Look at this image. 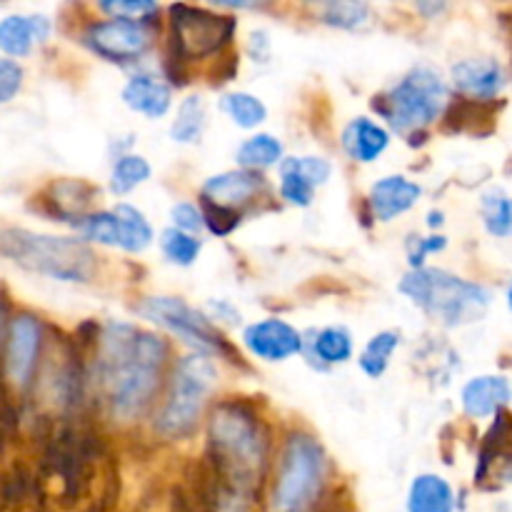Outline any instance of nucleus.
<instances>
[{
	"mask_svg": "<svg viewBox=\"0 0 512 512\" xmlns=\"http://www.w3.org/2000/svg\"><path fill=\"white\" fill-rule=\"evenodd\" d=\"M23 85V68L15 60L0 58V105L13 100Z\"/></svg>",
	"mask_w": 512,
	"mask_h": 512,
	"instance_id": "obj_34",
	"label": "nucleus"
},
{
	"mask_svg": "<svg viewBox=\"0 0 512 512\" xmlns=\"http://www.w3.org/2000/svg\"><path fill=\"white\" fill-rule=\"evenodd\" d=\"M140 315H145L153 323L163 325L170 333L183 338L185 343L193 345L203 353L223 355L228 353V343L220 338L218 330L208 323V318L185 305L180 298H148L140 305Z\"/></svg>",
	"mask_w": 512,
	"mask_h": 512,
	"instance_id": "obj_9",
	"label": "nucleus"
},
{
	"mask_svg": "<svg viewBox=\"0 0 512 512\" xmlns=\"http://www.w3.org/2000/svg\"><path fill=\"white\" fill-rule=\"evenodd\" d=\"M0 255L20 268L48 275L60 283H88L95 275L93 250L73 238H53L10 228L0 233Z\"/></svg>",
	"mask_w": 512,
	"mask_h": 512,
	"instance_id": "obj_2",
	"label": "nucleus"
},
{
	"mask_svg": "<svg viewBox=\"0 0 512 512\" xmlns=\"http://www.w3.org/2000/svg\"><path fill=\"white\" fill-rule=\"evenodd\" d=\"M445 103H448V88L438 70L418 65L385 98H378L375 108L390 120L398 133H415L438 120Z\"/></svg>",
	"mask_w": 512,
	"mask_h": 512,
	"instance_id": "obj_5",
	"label": "nucleus"
},
{
	"mask_svg": "<svg viewBox=\"0 0 512 512\" xmlns=\"http://www.w3.org/2000/svg\"><path fill=\"white\" fill-rule=\"evenodd\" d=\"M123 100L135 113L163 118L170 108V88L153 75H135L123 88Z\"/></svg>",
	"mask_w": 512,
	"mask_h": 512,
	"instance_id": "obj_20",
	"label": "nucleus"
},
{
	"mask_svg": "<svg viewBox=\"0 0 512 512\" xmlns=\"http://www.w3.org/2000/svg\"><path fill=\"white\" fill-rule=\"evenodd\" d=\"M390 143L388 130L368 118H355L343 130V150L358 163H373Z\"/></svg>",
	"mask_w": 512,
	"mask_h": 512,
	"instance_id": "obj_19",
	"label": "nucleus"
},
{
	"mask_svg": "<svg viewBox=\"0 0 512 512\" xmlns=\"http://www.w3.org/2000/svg\"><path fill=\"white\" fill-rule=\"evenodd\" d=\"M400 335L393 333V330H385V333H378L368 345H365L363 355H360V368H363L365 375L370 378H380V375L388 370L390 358L398 350Z\"/></svg>",
	"mask_w": 512,
	"mask_h": 512,
	"instance_id": "obj_25",
	"label": "nucleus"
},
{
	"mask_svg": "<svg viewBox=\"0 0 512 512\" xmlns=\"http://www.w3.org/2000/svg\"><path fill=\"white\" fill-rule=\"evenodd\" d=\"M400 293L445 325L473 323L483 318L493 303L488 288L455 278L445 270H413L400 283Z\"/></svg>",
	"mask_w": 512,
	"mask_h": 512,
	"instance_id": "obj_4",
	"label": "nucleus"
},
{
	"mask_svg": "<svg viewBox=\"0 0 512 512\" xmlns=\"http://www.w3.org/2000/svg\"><path fill=\"white\" fill-rule=\"evenodd\" d=\"M103 10L120 20H140L143 15L155 13L158 5L155 3H103Z\"/></svg>",
	"mask_w": 512,
	"mask_h": 512,
	"instance_id": "obj_36",
	"label": "nucleus"
},
{
	"mask_svg": "<svg viewBox=\"0 0 512 512\" xmlns=\"http://www.w3.org/2000/svg\"><path fill=\"white\" fill-rule=\"evenodd\" d=\"M88 45L95 53L105 55L110 60H133L148 48L150 43V30L145 28L140 20H103V23H95L88 28Z\"/></svg>",
	"mask_w": 512,
	"mask_h": 512,
	"instance_id": "obj_10",
	"label": "nucleus"
},
{
	"mask_svg": "<svg viewBox=\"0 0 512 512\" xmlns=\"http://www.w3.org/2000/svg\"><path fill=\"white\" fill-rule=\"evenodd\" d=\"M368 18L370 8L365 3H330L323 8V20L335 28H360Z\"/></svg>",
	"mask_w": 512,
	"mask_h": 512,
	"instance_id": "obj_31",
	"label": "nucleus"
},
{
	"mask_svg": "<svg viewBox=\"0 0 512 512\" xmlns=\"http://www.w3.org/2000/svg\"><path fill=\"white\" fill-rule=\"evenodd\" d=\"M325 455L318 440L293 435L280 458L278 480L273 490V512H300L313 503L323 488Z\"/></svg>",
	"mask_w": 512,
	"mask_h": 512,
	"instance_id": "obj_7",
	"label": "nucleus"
},
{
	"mask_svg": "<svg viewBox=\"0 0 512 512\" xmlns=\"http://www.w3.org/2000/svg\"><path fill=\"white\" fill-rule=\"evenodd\" d=\"M203 225H208V230L213 235H218V238H225V235L233 233L235 228H238L240 223V215L235 213V210H228V208H220V205H213V203H205L203 200Z\"/></svg>",
	"mask_w": 512,
	"mask_h": 512,
	"instance_id": "obj_33",
	"label": "nucleus"
},
{
	"mask_svg": "<svg viewBox=\"0 0 512 512\" xmlns=\"http://www.w3.org/2000/svg\"><path fill=\"white\" fill-rule=\"evenodd\" d=\"M170 218H173V223L178 225L175 230H180V233H198V230H203V215H200V210L195 208L193 203H178L173 210H170Z\"/></svg>",
	"mask_w": 512,
	"mask_h": 512,
	"instance_id": "obj_35",
	"label": "nucleus"
},
{
	"mask_svg": "<svg viewBox=\"0 0 512 512\" xmlns=\"http://www.w3.org/2000/svg\"><path fill=\"white\" fill-rule=\"evenodd\" d=\"M78 228L85 238L95 240V243L118 245V223H115L113 210H108V213L88 215V218L80 220Z\"/></svg>",
	"mask_w": 512,
	"mask_h": 512,
	"instance_id": "obj_32",
	"label": "nucleus"
},
{
	"mask_svg": "<svg viewBox=\"0 0 512 512\" xmlns=\"http://www.w3.org/2000/svg\"><path fill=\"white\" fill-rule=\"evenodd\" d=\"M220 105H223L225 113H228L230 118L235 120V125H240V128H255V125H260L268 118L265 105L250 93H230L220 100Z\"/></svg>",
	"mask_w": 512,
	"mask_h": 512,
	"instance_id": "obj_28",
	"label": "nucleus"
},
{
	"mask_svg": "<svg viewBox=\"0 0 512 512\" xmlns=\"http://www.w3.org/2000/svg\"><path fill=\"white\" fill-rule=\"evenodd\" d=\"M410 240H413V238H410ZM413 245H415V253H410V265H413V268L418 270L420 265H423L425 255H428L430 250H443L445 248V238L435 235V238H428V240H425V243L420 238H415Z\"/></svg>",
	"mask_w": 512,
	"mask_h": 512,
	"instance_id": "obj_37",
	"label": "nucleus"
},
{
	"mask_svg": "<svg viewBox=\"0 0 512 512\" xmlns=\"http://www.w3.org/2000/svg\"><path fill=\"white\" fill-rule=\"evenodd\" d=\"M170 18V45L178 60H198L218 53L235 35V18L215 15L203 8L173 5Z\"/></svg>",
	"mask_w": 512,
	"mask_h": 512,
	"instance_id": "obj_8",
	"label": "nucleus"
},
{
	"mask_svg": "<svg viewBox=\"0 0 512 512\" xmlns=\"http://www.w3.org/2000/svg\"><path fill=\"white\" fill-rule=\"evenodd\" d=\"M455 493L440 475H420L408 493V512H453Z\"/></svg>",
	"mask_w": 512,
	"mask_h": 512,
	"instance_id": "obj_21",
	"label": "nucleus"
},
{
	"mask_svg": "<svg viewBox=\"0 0 512 512\" xmlns=\"http://www.w3.org/2000/svg\"><path fill=\"white\" fill-rule=\"evenodd\" d=\"M160 248H163L165 258L175 265H193L195 258L200 253V240L193 238L188 233H180V230L168 228L160 235Z\"/></svg>",
	"mask_w": 512,
	"mask_h": 512,
	"instance_id": "obj_30",
	"label": "nucleus"
},
{
	"mask_svg": "<svg viewBox=\"0 0 512 512\" xmlns=\"http://www.w3.org/2000/svg\"><path fill=\"white\" fill-rule=\"evenodd\" d=\"M315 358L328 365H340L353 355V338L345 328H325L315 335L313 343Z\"/></svg>",
	"mask_w": 512,
	"mask_h": 512,
	"instance_id": "obj_26",
	"label": "nucleus"
},
{
	"mask_svg": "<svg viewBox=\"0 0 512 512\" xmlns=\"http://www.w3.org/2000/svg\"><path fill=\"white\" fill-rule=\"evenodd\" d=\"M100 340V378L110 405L120 418H135L155 398L168 343L160 335L140 333L123 323L108 325Z\"/></svg>",
	"mask_w": 512,
	"mask_h": 512,
	"instance_id": "obj_1",
	"label": "nucleus"
},
{
	"mask_svg": "<svg viewBox=\"0 0 512 512\" xmlns=\"http://www.w3.org/2000/svg\"><path fill=\"white\" fill-rule=\"evenodd\" d=\"M510 400V385L503 375H483L463 388V410L470 418L495 415Z\"/></svg>",
	"mask_w": 512,
	"mask_h": 512,
	"instance_id": "obj_18",
	"label": "nucleus"
},
{
	"mask_svg": "<svg viewBox=\"0 0 512 512\" xmlns=\"http://www.w3.org/2000/svg\"><path fill=\"white\" fill-rule=\"evenodd\" d=\"M148 178V160L140 158V155H123V158L115 163L113 175H110V190H113L115 195H125L130 193V190L138 188V185H143Z\"/></svg>",
	"mask_w": 512,
	"mask_h": 512,
	"instance_id": "obj_27",
	"label": "nucleus"
},
{
	"mask_svg": "<svg viewBox=\"0 0 512 512\" xmlns=\"http://www.w3.org/2000/svg\"><path fill=\"white\" fill-rule=\"evenodd\" d=\"M205 128V105L200 95H190L183 100V105L178 108V118H175L170 135L178 143H198L200 135Z\"/></svg>",
	"mask_w": 512,
	"mask_h": 512,
	"instance_id": "obj_24",
	"label": "nucleus"
},
{
	"mask_svg": "<svg viewBox=\"0 0 512 512\" xmlns=\"http://www.w3.org/2000/svg\"><path fill=\"white\" fill-rule=\"evenodd\" d=\"M423 195V188L413 180L403 178V175H390V178L378 180L370 190V208L378 215V220L388 223V220L398 218L405 210L413 208Z\"/></svg>",
	"mask_w": 512,
	"mask_h": 512,
	"instance_id": "obj_16",
	"label": "nucleus"
},
{
	"mask_svg": "<svg viewBox=\"0 0 512 512\" xmlns=\"http://www.w3.org/2000/svg\"><path fill=\"white\" fill-rule=\"evenodd\" d=\"M508 83L505 68L495 58H468L453 68V85L475 100H490Z\"/></svg>",
	"mask_w": 512,
	"mask_h": 512,
	"instance_id": "obj_14",
	"label": "nucleus"
},
{
	"mask_svg": "<svg viewBox=\"0 0 512 512\" xmlns=\"http://www.w3.org/2000/svg\"><path fill=\"white\" fill-rule=\"evenodd\" d=\"M243 340L250 353L258 355L260 360H270V363H280V360L298 355L303 350V338H300L298 330L278 318L248 325Z\"/></svg>",
	"mask_w": 512,
	"mask_h": 512,
	"instance_id": "obj_12",
	"label": "nucleus"
},
{
	"mask_svg": "<svg viewBox=\"0 0 512 512\" xmlns=\"http://www.w3.org/2000/svg\"><path fill=\"white\" fill-rule=\"evenodd\" d=\"M40 345H43V328L35 315H18L10 323L8 353H5V373L8 380L18 388H25L33 378L38 365Z\"/></svg>",
	"mask_w": 512,
	"mask_h": 512,
	"instance_id": "obj_11",
	"label": "nucleus"
},
{
	"mask_svg": "<svg viewBox=\"0 0 512 512\" xmlns=\"http://www.w3.org/2000/svg\"><path fill=\"white\" fill-rule=\"evenodd\" d=\"M115 223H118V248L128 253H140L153 240V228L148 225L145 215L133 205H118L113 208Z\"/></svg>",
	"mask_w": 512,
	"mask_h": 512,
	"instance_id": "obj_22",
	"label": "nucleus"
},
{
	"mask_svg": "<svg viewBox=\"0 0 512 512\" xmlns=\"http://www.w3.org/2000/svg\"><path fill=\"white\" fill-rule=\"evenodd\" d=\"M215 380H218V370L210 363V358L198 355V358L180 360L173 373L168 400H165L158 423H155L158 433L165 438H178V435L190 433L200 420L205 400L213 393Z\"/></svg>",
	"mask_w": 512,
	"mask_h": 512,
	"instance_id": "obj_6",
	"label": "nucleus"
},
{
	"mask_svg": "<svg viewBox=\"0 0 512 512\" xmlns=\"http://www.w3.org/2000/svg\"><path fill=\"white\" fill-rule=\"evenodd\" d=\"M483 218L488 233L498 235V238H508L512 213H510V200L505 190L493 188L483 195Z\"/></svg>",
	"mask_w": 512,
	"mask_h": 512,
	"instance_id": "obj_29",
	"label": "nucleus"
},
{
	"mask_svg": "<svg viewBox=\"0 0 512 512\" xmlns=\"http://www.w3.org/2000/svg\"><path fill=\"white\" fill-rule=\"evenodd\" d=\"M280 155H283V145L275 135H253V138L245 140L238 148V163L243 165V170H258L268 168V165L278 163Z\"/></svg>",
	"mask_w": 512,
	"mask_h": 512,
	"instance_id": "obj_23",
	"label": "nucleus"
},
{
	"mask_svg": "<svg viewBox=\"0 0 512 512\" xmlns=\"http://www.w3.org/2000/svg\"><path fill=\"white\" fill-rule=\"evenodd\" d=\"M265 38H268V35H265L263 30H255V33L250 35V53L260 60L268 58V40Z\"/></svg>",
	"mask_w": 512,
	"mask_h": 512,
	"instance_id": "obj_38",
	"label": "nucleus"
},
{
	"mask_svg": "<svg viewBox=\"0 0 512 512\" xmlns=\"http://www.w3.org/2000/svg\"><path fill=\"white\" fill-rule=\"evenodd\" d=\"M50 20L45 15H8L0 20V50L13 58H23L35 43H45Z\"/></svg>",
	"mask_w": 512,
	"mask_h": 512,
	"instance_id": "obj_17",
	"label": "nucleus"
},
{
	"mask_svg": "<svg viewBox=\"0 0 512 512\" xmlns=\"http://www.w3.org/2000/svg\"><path fill=\"white\" fill-rule=\"evenodd\" d=\"M263 185V178L253 170H230V173H220L205 180L203 200L238 213L240 205L250 203L263 190Z\"/></svg>",
	"mask_w": 512,
	"mask_h": 512,
	"instance_id": "obj_15",
	"label": "nucleus"
},
{
	"mask_svg": "<svg viewBox=\"0 0 512 512\" xmlns=\"http://www.w3.org/2000/svg\"><path fill=\"white\" fill-rule=\"evenodd\" d=\"M210 448L218 470L233 483L248 485L265 465V433L253 410L243 403H223L210 418Z\"/></svg>",
	"mask_w": 512,
	"mask_h": 512,
	"instance_id": "obj_3",
	"label": "nucleus"
},
{
	"mask_svg": "<svg viewBox=\"0 0 512 512\" xmlns=\"http://www.w3.org/2000/svg\"><path fill=\"white\" fill-rule=\"evenodd\" d=\"M330 178V163L323 158H290L280 165V193L288 203H313V190Z\"/></svg>",
	"mask_w": 512,
	"mask_h": 512,
	"instance_id": "obj_13",
	"label": "nucleus"
}]
</instances>
